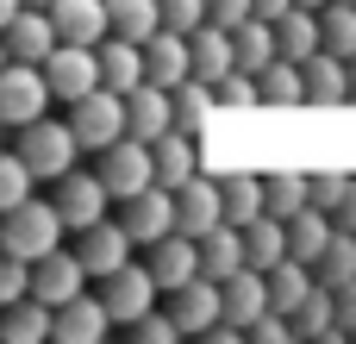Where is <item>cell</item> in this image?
<instances>
[{
    "mask_svg": "<svg viewBox=\"0 0 356 344\" xmlns=\"http://www.w3.org/2000/svg\"><path fill=\"white\" fill-rule=\"evenodd\" d=\"M63 238H75V232H69L56 194H50V201L31 194L25 207H13V213L0 219V251H19V257H31V263L50 257V251H63Z\"/></svg>",
    "mask_w": 356,
    "mask_h": 344,
    "instance_id": "cell-1",
    "label": "cell"
},
{
    "mask_svg": "<svg viewBox=\"0 0 356 344\" xmlns=\"http://www.w3.org/2000/svg\"><path fill=\"white\" fill-rule=\"evenodd\" d=\"M50 107H56V88H50L44 63H19V56H6V69H0V119L19 132V125L44 119Z\"/></svg>",
    "mask_w": 356,
    "mask_h": 344,
    "instance_id": "cell-2",
    "label": "cell"
},
{
    "mask_svg": "<svg viewBox=\"0 0 356 344\" xmlns=\"http://www.w3.org/2000/svg\"><path fill=\"white\" fill-rule=\"evenodd\" d=\"M69 125H75V138H81V150H106V144H119L125 132H131V113H125V94L119 88H94V94H81L75 107H69Z\"/></svg>",
    "mask_w": 356,
    "mask_h": 344,
    "instance_id": "cell-3",
    "label": "cell"
},
{
    "mask_svg": "<svg viewBox=\"0 0 356 344\" xmlns=\"http://www.w3.org/2000/svg\"><path fill=\"white\" fill-rule=\"evenodd\" d=\"M19 150H25V163L44 175V182H56V175H69L75 169V157H81V138H75V125L69 119H31V125H19Z\"/></svg>",
    "mask_w": 356,
    "mask_h": 344,
    "instance_id": "cell-4",
    "label": "cell"
},
{
    "mask_svg": "<svg viewBox=\"0 0 356 344\" xmlns=\"http://www.w3.org/2000/svg\"><path fill=\"white\" fill-rule=\"evenodd\" d=\"M44 75H50L56 100H63V107H75L81 94L106 88V81H100V44H69V38H63V44L44 56Z\"/></svg>",
    "mask_w": 356,
    "mask_h": 344,
    "instance_id": "cell-5",
    "label": "cell"
},
{
    "mask_svg": "<svg viewBox=\"0 0 356 344\" xmlns=\"http://www.w3.org/2000/svg\"><path fill=\"white\" fill-rule=\"evenodd\" d=\"M100 175H106V188H113V201H131V194H144L150 182H156V150H150V138H119V144H106L100 150Z\"/></svg>",
    "mask_w": 356,
    "mask_h": 344,
    "instance_id": "cell-6",
    "label": "cell"
},
{
    "mask_svg": "<svg viewBox=\"0 0 356 344\" xmlns=\"http://www.w3.org/2000/svg\"><path fill=\"white\" fill-rule=\"evenodd\" d=\"M56 207H63L69 232H88V226H100V219H106L113 188H106V175H100V169H69V175H56Z\"/></svg>",
    "mask_w": 356,
    "mask_h": 344,
    "instance_id": "cell-7",
    "label": "cell"
},
{
    "mask_svg": "<svg viewBox=\"0 0 356 344\" xmlns=\"http://www.w3.org/2000/svg\"><path fill=\"white\" fill-rule=\"evenodd\" d=\"M144 244L125 232V219H100V226H88V232H75V257L88 263V276L94 282H106L113 269H125L131 257H138Z\"/></svg>",
    "mask_w": 356,
    "mask_h": 344,
    "instance_id": "cell-8",
    "label": "cell"
},
{
    "mask_svg": "<svg viewBox=\"0 0 356 344\" xmlns=\"http://www.w3.org/2000/svg\"><path fill=\"white\" fill-rule=\"evenodd\" d=\"M100 295H106V307H113V320L119 326H131V320H144L156 301H163V282H156V269L150 263H125V269H113L106 282H100Z\"/></svg>",
    "mask_w": 356,
    "mask_h": 344,
    "instance_id": "cell-9",
    "label": "cell"
},
{
    "mask_svg": "<svg viewBox=\"0 0 356 344\" xmlns=\"http://www.w3.org/2000/svg\"><path fill=\"white\" fill-rule=\"evenodd\" d=\"M169 301V313H175V326H181V338H207L219 320H225V282H213V276H194V282H181V288H169L163 295Z\"/></svg>",
    "mask_w": 356,
    "mask_h": 344,
    "instance_id": "cell-10",
    "label": "cell"
},
{
    "mask_svg": "<svg viewBox=\"0 0 356 344\" xmlns=\"http://www.w3.org/2000/svg\"><path fill=\"white\" fill-rule=\"evenodd\" d=\"M119 219H125V232H131L138 244H156V238H169V232H181V219H175V188H163V182H150L144 194H131V201H119Z\"/></svg>",
    "mask_w": 356,
    "mask_h": 344,
    "instance_id": "cell-11",
    "label": "cell"
},
{
    "mask_svg": "<svg viewBox=\"0 0 356 344\" xmlns=\"http://www.w3.org/2000/svg\"><path fill=\"white\" fill-rule=\"evenodd\" d=\"M88 263L75 257V244H63V251H50V257H38V269H31V295L38 301H50V307H69L75 295H88Z\"/></svg>",
    "mask_w": 356,
    "mask_h": 344,
    "instance_id": "cell-12",
    "label": "cell"
},
{
    "mask_svg": "<svg viewBox=\"0 0 356 344\" xmlns=\"http://www.w3.org/2000/svg\"><path fill=\"white\" fill-rule=\"evenodd\" d=\"M175 219L188 238H207L213 226H225V182L219 175H194L175 188Z\"/></svg>",
    "mask_w": 356,
    "mask_h": 344,
    "instance_id": "cell-13",
    "label": "cell"
},
{
    "mask_svg": "<svg viewBox=\"0 0 356 344\" xmlns=\"http://www.w3.org/2000/svg\"><path fill=\"white\" fill-rule=\"evenodd\" d=\"M0 31H6V56H19V63H44V56L63 44V31H56V13H50V6H25V13H19V19H6Z\"/></svg>",
    "mask_w": 356,
    "mask_h": 344,
    "instance_id": "cell-14",
    "label": "cell"
},
{
    "mask_svg": "<svg viewBox=\"0 0 356 344\" xmlns=\"http://www.w3.org/2000/svg\"><path fill=\"white\" fill-rule=\"evenodd\" d=\"M113 326L119 320H113L106 295H75L69 307H56V344H100Z\"/></svg>",
    "mask_w": 356,
    "mask_h": 344,
    "instance_id": "cell-15",
    "label": "cell"
},
{
    "mask_svg": "<svg viewBox=\"0 0 356 344\" xmlns=\"http://www.w3.org/2000/svg\"><path fill=\"white\" fill-rule=\"evenodd\" d=\"M125 113H131V138H163V132H175V88H163V81H138L131 94H125Z\"/></svg>",
    "mask_w": 356,
    "mask_h": 344,
    "instance_id": "cell-16",
    "label": "cell"
},
{
    "mask_svg": "<svg viewBox=\"0 0 356 344\" xmlns=\"http://www.w3.org/2000/svg\"><path fill=\"white\" fill-rule=\"evenodd\" d=\"M144 263L156 269V282H163V295H169V288H181V282H194V276H200V238L169 232V238L144 244Z\"/></svg>",
    "mask_w": 356,
    "mask_h": 344,
    "instance_id": "cell-17",
    "label": "cell"
},
{
    "mask_svg": "<svg viewBox=\"0 0 356 344\" xmlns=\"http://www.w3.org/2000/svg\"><path fill=\"white\" fill-rule=\"evenodd\" d=\"M144 63H150V81L181 88V81L194 75V38H188V31H175V25H163V31L144 44Z\"/></svg>",
    "mask_w": 356,
    "mask_h": 344,
    "instance_id": "cell-18",
    "label": "cell"
},
{
    "mask_svg": "<svg viewBox=\"0 0 356 344\" xmlns=\"http://www.w3.org/2000/svg\"><path fill=\"white\" fill-rule=\"evenodd\" d=\"M269 307H275V301H269V269L244 263L238 276H225V320H232V326H244V332H250Z\"/></svg>",
    "mask_w": 356,
    "mask_h": 344,
    "instance_id": "cell-19",
    "label": "cell"
},
{
    "mask_svg": "<svg viewBox=\"0 0 356 344\" xmlns=\"http://www.w3.org/2000/svg\"><path fill=\"white\" fill-rule=\"evenodd\" d=\"M307 94H313V107H344V100H356L350 56H338V50L307 56Z\"/></svg>",
    "mask_w": 356,
    "mask_h": 344,
    "instance_id": "cell-20",
    "label": "cell"
},
{
    "mask_svg": "<svg viewBox=\"0 0 356 344\" xmlns=\"http://www.w3.org/2000/svg\"><path fill=\"white\" fill-rule=\"evenodd\" d=\"M188 38H194V75H200V81H225V75L238 69V38H232V25L207 19V25L188 31Z\"/></svg>",
    "mask_w": 356,
    "mask_h": 344,
    "instance_id": "cell-21",
    "label": "cell"
},
{
    "mask_svg": "<svg viewBox=\"0 0 356 344\" xmlns=\"http://www.w3.org/2000/svg\"><path fill=\"white\" fill-rule=\"evenodd\" d=\"M100 81H106V88H119V94H131L138 81H150L144 44H138V38H119V31H113V38L100 44Z\"/></svg>",
    "mask_w": 356,
    "mask_h": 344,
    "instance_id": "cell-22",
    "label": "cell"
},
{
    "mask_svg": "<svg viewBox=\"0 0 356 344\" xmlns=\"http://www.w3.org/2000/svg\"><path fill=\"white\" fill-rule=\"evenodd\" d=\"M150 150H156V182H163V188H181V182L200 175V138H194V132L175 125V132H163Z\"/></svg>",
    "mask_w": 356,
    "mask_h": 344,
    "instance_id": "cell-23",
    "label": "cell"
},
{
    "mask_svg": "<svg viewBox=\"0 0 356 344\" xmlns=\"http://www.w3.org/2000/svg\"><path fill=\"white\" fill-rule=\"evenodd\" d=\"M250 263V244H244V226H213L207 238H200V276H213V282H225V276H238Z\"/></svg>",
    "mask_w": 356,
    "mask_h": 344,
    "instance_id": "cell-24",
    "label": "cell"
},
{
    "mask_svg": "<svg viewBox=\"0 0 356 344\" xmlns=\"http://www.w3.org/2000/svg\"><path fill=\"white\" fill-rule=\"evenodd\" d=\"M50 13H56V31H63L69 44H106V38H113L106 0H56Z\"/></svg>",
    "mask_w": 356,
    "mask_h": 344,
    "instance_id": "cell-25",
    "label": "cell"
},
{
    "mask_svg": "<svg viewBox=\"0 0 356 344\" xmlns=\"http://www.w3.org/2000/svg\"><path fill=\"white\" fill-rule=\"evenodd\" d=\"M0 338H6V344H50V338H56V307L38 301V295L13 301L6 320H0Z\"/></svg>",
    "mask_w": 356,
    "mask_h": 344,
    "instance_id": "cell-26",
    "label": "cell"
},
{
    "mask_svg": "<svg viewBox=\"0 0 356 344\" xmlns=\"http://www.w3.org/2000/svg\"><path fill=\"white\" fill-rule=\"evenodd\" d=\"M275 31H282V56H288V63H307V56L325 50V19H319V6H288V13L275 19Z\"/></svg>",
    "mask_w": 356,
    "mask_h": 344,
    "instance_id": "cell-27",
    "label": "cell"
},
{
    "mask_svg": "<svg viewBox=\"0 0 356 344\" xmlns=\"http://www.w3.org/2000/svg\"><path fill=\"white\" fill-rule=\"evenodd\" d=\"M219 113H225V107H219V88H213V81L188 75V81L175 88V125H181V132H194V138H200Z\"/></svg>",
    "mask_w": 356,
    "mask_h": 344,
    "instance_id": "cell-28",
    "label": "cell"
},
{
    "mask_svg": "<svg viewBox=\"0 0 356 344\" xmlns=\"http://www.w3.org/2000/svg\"><path fill=\"white\" fill-rule=\"evenodd\" d=\"M288 238H294V257H300V263H319V257L332 251L338 226H332V213H325V207L313 201L307 213H294V219H288Z\"/></svg>",
    "mask_w": 356,
    "mask_h": 344,
    "instance_id": "cell-29",
    "label": "cell"
},
{
    "mask_svg": "<svg viewBox=\"0 0 356 344\" xmlns=\"http://www.w3.org/2000/svg\"><path fill=\"white\" fill-rule=\"evenodd\" d=\"M244 244H250V263H257V269H275V263H288V257H294L288 219H275V213L250 219V226H244Z\"/></svg>",
    "mask_w": 356,
    "mask_h": 344,
    "instance_id": "cell-30",
    "label": "cell"
},
{
    "mask_svg": "<svg viewBox=\"0 0 356 344\" xmlns=\"http://www.w3.org/2000/svg\"><path fill=\"white\" fill-rule=\"evenodd\" d=\"M263 107H313L307 94V63H269L263 69Z\"/></svg>",
    "mask_w": 356,
    "mask_h": 344,
    "instance_id": "cell-31",
    "label": "cell"
},
{
    "mask_svg": "<svg viewBox=\"0 0 356 344\" xmlns=\"http://www.w3.org/2000/svg\"><path fill=\"white\" fill-rule=\"evenodd\" d=\"M269 213V175H225V219L250 226Z\"/></svg>",
    "mask_w": 356,
    "mask_h": 344,
    "instance_id": "cell-32",
    "label": "cell"
},
{
    "mask_svg": "<svg viewBox=\"0 0 356 344\" xmlns=\"http://www.w3.org/2000/svg\"><path fill=\"white\" fill-rule=\"evenodd\" d=\"M106 13H113V31H119V38L150 44V38L163 31V0H106Z\"/></svg>",
    "mask_w": 356,
    "mask_h": 344,
    "instance_id": "cell-33",
    "label": "cell"
},
{
    "mask_svg": "<svg viewBox=\"0 0 356 344\" xmlns=\"http://www.w3.org/2000/svg\"><path fill=\"white\" fill-rule=\"evenodd\" d=\"M38 182H44V175H38V169L25 163V150L13 144V150L0 157V213H13V207H25V201L38 194Z\"/></svg>",
    "mask_w": 356,
    "mask_h": 344,
    "instance_id": "cell-34",
    "label": "cell"
},
{
    "mask_svg": "<svg viewBox=\"0 0 356 344\" xmlns=\"http://www.w3.org/2000/svg\"><path fill=\"white\" fill-rule=\"evenodd\" d=\"M307 207H313V175H294V169L269 175V213H275V219H294V213H307Z\"/></svg>",
    "mask_w": 356,
    "mask_h": 344,
    "instance_id": "cell-35",
    "label": "cell"
},
{
    "mask_svg": "<svg viewBox=\"0 0 356 344\" xmlns=\"http://www.w3.org/2000/svg\"><path fill=\"white\" fill-rule=\"evenodd\" d=\"M313 269H319V282H325V288H350V282H356V232H350V226L332 238V251H325Z\"/></svg>",
    "mask_w": 356,
    "mask_h": 344,
    "instance_id": "cell-36",
    "label": "cell"
},
{
    "mask_svg": "<svg viewBox=\"0 0 356 344\" xmlns=\"http://www.w3.org/2000/svg\"><path fill=\"white\" fill-rule=\"evenodd\" d=\"M219 88V107L225 113H257L263 107V75H250V69H232L225 81H213Z\"/></svg>",
    "mask_w": 356,
    "mask_h": 344,
    "instance_id": "cell-37",
    "label": "cell"
},
{
    "mask_svg": "<svg viewBox=\"0 0 356 344\" xmlns=\"http://www.w3.org/2000/svg\"><path fill=\"white\" fill-rule=\"evenodd\" d=\"M319 19H325V50L356 56V0H332V6H319Z\"/></svg>",
    "mask_w": 356,
    "mask_h": 344,
    "instance_id": "cell-38",
    "label": "cell"
},
{
    "mask_svg": "<svg viewBox=\"0 0 356 344\" xmlns=\"http://www.w3.org/2000/svg\"><path fill=\"white\" fill-rule=\"evenodd\" d=\"M31 257H19V251H0V301L13 307V301H25L31 295Z\"/></svg>",
    "mask_w": 356,
    "mask_h": 344,
    "instance_id": "cell-39",
    "label": "cell"
},
{
    "mask_svg": "<svg viewBox=\"0 0 356 344\" xmlns=\"http://www.w3.org/2000/svg\"><path fill=\"white\" fill-rule=\"evenodd\" d=\"M125 332H131L138 344H175V338H181V326H175V313H169V307H163V313L150 307V313H144V320H131Z\"/></svg>",
    "mask_w": 356,
    "mask_h": 344,
    "instance_id": "cell-40",
    "label": "cell"
},
{
    "mask_svg": "<svg viewBox=\"0 0 356 344\" xmlns=\"http://www.w3.org/2000/svg\"><path fill=\"white\" fill-rule=\"evenodd\" d=\"M213 19V0H163V25H175V31H200Z\"/></svg>",
    "mask_w": 356,
    "mask_h": 344,
    "instance_id": "cell-41",
    "label": "cell"
},
{
    "mask_svg": "<svg viewBox=\"0 0 356 344\" xmlns=\"http://www.w3.org/2000/svg\"><path fill=\"white\" fill-rule=\"evenodd\" d=\"M350 188H356V175H313V201H319L325 213H338V207L350 201Z\"/></svg>",
    "mask_w": 356,
    "mask_h": 344,
    "instance_id": "cell-42",
    "label": "cell"
},
{
    "mask_svg": "<svg viewBox=\"0 0 356 344\" xmlns=\"http://www.w3.org/2000/svg\"><path fill=\"white\" fill-rule=\"evenodd\" d=\"M250 13H257V0H213V19L219 25H244Z\"/></svg>",
    "mask_w": 356,
    "mask_h": 344,
    "instance_id": "cell-43",
    "label": "cell"
},
{
    "mask_svg": "<svg viewBox=\"0 0 356 344\" xmlns=\"http://www.w3.org/2000/svg\"><path fill=\"white\" fill-rule=\"evenodd\" d=\"M288 6H300V0H257V13H263V19H282Z\"/></svg>",
    "mask_w": 356,
    "mask_h": 344,
    "instance_id": "cell-44",
    "label": "cell"
},
{
    "mask_svg": "<svg viewBox=\"0 0 356 344\" xmlns=\"http://www.w3.org/2000/svg\"><path fill=\"white\" fill-rule=\"evenodd\" d=\"M338 219H344V226H350V232H356V188H350V201L338 207Z\"/></svg>",
    "mask_w": 356,
    "mask_h": 344,
    "instance_id": "cell-45",
    "label": "cell"
},
{
    "mask_svg": "<svg viewBox=\"0 0 356 344\" xmlns=\"http://www.w3.org/2000/svg\"><path fill=\"white\" fill-rule=\"evenodd\" d=\"M300 6H332V0H300Z\"/></svg>",
    "mask_w": 356,
    "mask_h": 344,
    "instance_id": "cell-46",
    "label": "cell"
},
{
    "mask_svg": "<svg viewBox=\"0 0 356 344\" xmlns=\"http://www.w3.org/2000/svg\"><path fill=\"white\" fill-rule=\"evenodd\" d=\"M31 6H56V0H31Z\"/></svg>",
    "mask_w": 356,
    "mask_h": 344,
    "instance_id": "cell-47",
    "label": "cell"
}]
</instances>
